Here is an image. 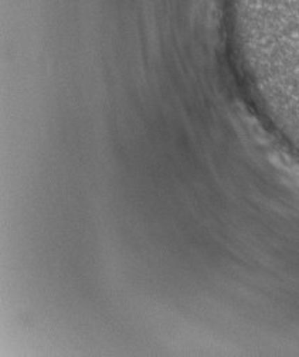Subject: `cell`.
I'll use <instances>...</instances> for the list:
<instances>
[{
  "mask_svg": "<svg viewBox=\"0 0 299 357\" xmlns=\"http://www.w3.org/2000/svg\"><path fill=\"white\" fill-rule=\"evenodd\" d=\"M263 12L275 34L299 60V0H263Z\"/></svg>",
  "mask_w": 299,
  "mask_h": 357,
  "instance_id": "6da1fadb",
  "label": "cell"
}]
</instances>
